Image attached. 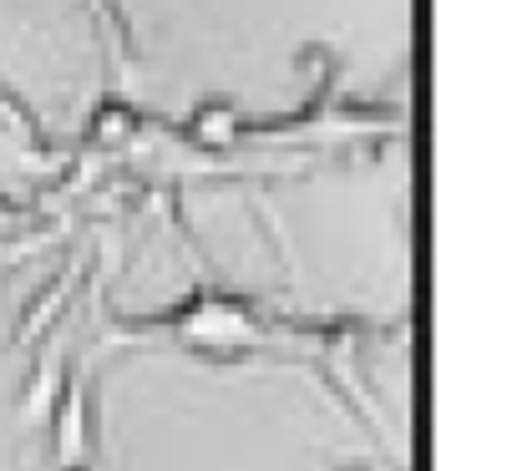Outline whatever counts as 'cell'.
Listing matches in <instances>:
<instances>
[]
</instances>
